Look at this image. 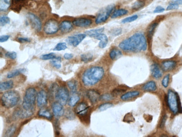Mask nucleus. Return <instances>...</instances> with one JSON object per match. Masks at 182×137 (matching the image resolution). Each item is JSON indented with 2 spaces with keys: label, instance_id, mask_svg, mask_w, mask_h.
<instances>
[{
  "label": "nucleus",
  "instance_id": "1",
  "mask_svg": "<svg viewBox=\"0 0 182 137\" xmlns=\"http://www.w3.org/2000/svg\"><path fill=\"white\" fill-rule=\"evenodd\" d=\"M119 47L126 52H139L146 50L148 44L144 34L137 33L122 41Z\"/></svg>",
  "mask_w": 182,
  "mask_h": 137
},
{
  "label": "nucleus",
  "instance_id": "2",
  "mask_svg": "<svg viewBox=\"0 0 182 137\" xmlns=\"http://www.w3.org/2000/svg\"><path fill=\"white\" fill-rule=\"evenodd\" d=\"M104 70L101 66H92L87 68L82 75V82L86 87H91L96 85L103 79Z\"/></svg>",
  "mask_w": 182,
  "mask_h": 137
},
{
  "label": "nucleus",
  "instance_id": "3",
  "mask_svg": "<svg viewBox=\"0 0 182 137\" xmlns=\"http://www.w3.org/2000/svg\"><path fill=\"white\" fill-rule=\"evenodd\" d=\"M37 90L34 88H28L24 94L22 107L27 111L34 112L35 109V103L37 100Z\"/></svg>",
  "mask_w": 182,
  "mask_h": 137
},
{
  "label": "nucleus",
  "instance_id": "4",
  "mask_svg": "<svg viewBox=\"0 0 182 137\" xmlns=\"http://www.w3.org/2000/svg\"><path fill=\"white\" fill-rule=\"evenodd\" d=\"M20 99V95L18 92L10 90L3 94L1 97V104L5 108H13L18 104Z\"/></svg>",
  "mask_w": 182,
  "mask_h": 137
},
{
  "label": "nucleus",
  "instance_id": "5",
  "mask_svg": "<svg viewBox=\"0 0 182 137\" xmlns=\"http://www.w3.org/2000/svg\"><path fill=\"white\" fill-rule=\"evenodd\" d=\"M166 100L167 105L173 113L176 115L177 113H182L179 97L177 93L173 90H169L166 96Z\"/></svg>",
  "mask_w": 182,
  "mask_h": 137
},
{
  "label": "nucleus",
  "instance_id": "6",
  "mask_svg": "<svg viewBox=\"0 0 182 137\" xmlns=\"http://www.w3.org/2000/svg\"><path fill=\"white\" fill-rule=\"evenodd\" d=\"M55 98L56 101L61 103L62 105H66L69 99V90L65 87L58 88L55 93Z\"/></svg>",
  "mask_w": 182,
  "mask_h": 137
},
{
  "label": "nucleus",
  "instance_id": "7",
  "mask_svg": "<svg viewBox=\"0 0 182 137\" xmlns=\"http://www.w3.org/2000/svg\"><path fill=\"white\" fill-rule=\"evenodd\" d=\"M114 8L115 6L114 5H110L106 7V8L102 9L100 13L98 14V16L95 19V23L99 24L106 21L111 15V14L112 13Z\"/></svg>",
  "mask_w": 182,
  "mask_h": 137
},
{
  "label": "nucleus",
  "instance_id": "8",
  "mask_svg": "<svg viewBox=\"0 0 182 137\" xmlns=\"http://www.w3.org/2000/svg\"><path fill=\"white\" fill-rule=\"evenodd\" d=\"M43 29L45 34L52 35L58 32V30L60 29V25L55 20L50 19L45 23Z\"/></svg>",
  "mask_w": 182,
  "mask_h": 137
},
{
  "label": "nucleus",
  "instance_id": "9",
  "mask_svg": "<svg viewBox=\"0 0 182 137\" xmlns=\"http://www.w3.org/2000/svg\"><path fill=\"white\" fill-rule=\"evenodd\" d=\"M90 107L86 103H80L75 109V112L80 119L85 118L88 115Z\"/></svg>",
  "mask_w": 182,
  "mask_h": 137
},
{
  "label": "nucleus",
  "instance_id": "10",
  "mask_svg": "<svg viewBox=\"0 0 182 137\" xmlns=\"http://www.w3.org/2000/svg\"><path fill=\"white\" fill-rule=\"evenodd\" d=\"M29 20L30 24H31L33 29H34L37 32H40L42 29V22L40 19L33 13H28L27 15Z\"/></svg>",
  "mask_w": 182,
  "mask_h": 137
},
{
  "label": "nucleus",
  "instance_id": "11",
  "mask_svg": "<svg viewBox=\"0 0 182 137\" xmlns=\"http://www.w3.org/2000/svg\"><path fill=\"white\" fill-rule=\"evenodd\" d=\"M47 93L44 90H40L37 94V103L38 107L43 108L47 105Z\"/></svg>",
  "mask_w": 182,
  "mask_h": 137
},
{
  "label": "nucleus",
  "instance_id": "12",
  "mask_svg": "<svg viewBox=\"0 0 182 137\" xmlns=\"http://www.w3.org/2000/svg\"><path fill=\"white\" fill-rule=\"evenodd\" d=\"M86 36V34H82V33L76 34V35L69 37L67 39V42L69 43L70 45H72V46L77 47L83 40H84Z\"/></svg>",
  "mask_w": 182,
  "mask_h": 137
},
{
  "label": "nucleus",
  "instance_id": "13",
  "mask_svg": "<svg viewBox=\"0 0 182 137\" xmlns=\"http://www.w3.org/2000/svg\"><path fill=\"white\" fill-rule=\"evenodd\" d=\"M52 108L53 115L56 118L63 116L64 113H65L64 105H62L61 103L58 102L57 101L53 103L52 105Z\"/></svg>",
  "mask_w": 182,
  "mask_h": 137
},
{
  "label": "nucleus",
  "instance_id": "14",
  "mask_svg": "<svg viewBox=\"0 0 182 137\" xmlns=\"http://www.w3.org/2000/svg\"><path fill=\"white\" fill-rule=\"evenodd\" d=\"M72 24L75 26L84 28L90 26L92 24V20L90 19L86 18H80L76 19L74 20Z\"/></svg>",
  "mask_w": 182,
  "mask_h": 137
},
{
  "label": "nucleus",
  "instance_id": "15",
  "mask_svg": "<svg viewBox=\"0 0 182 137\" xmlns=\"http://www.w3.org/2000/svg\"><path fill=\"white\" fill-rule=\"evenodd\" d=\"M33 113L34 112H31V111H27L22 107V108H19L18 110H17L15 112L13 115L16 118L24 119L30 117L33 115Z\"/></svg>",
  "mask_w": 182,
  "mask_h": 137
},
{
  "label": "nucleus",
  "instance_id": "16",
  "mask_svg": "<svg viewBox=\"0 0 182 137\" xmlns=\"http://www.w3.org/2000/svg\"><path fill=\"white\" fill-rule=\"evenodd\" d=\"M86 96L88 99L92 104L97 102L100 98V94L94 90H89L86 92Z\"/></svg>",
  "mask_w": 182,
  "mask_h": 137
},
{
  "label": "nucleus",
  "instance_id": "17",
  "mask_svg": "<svg viewBox=\"0 0 182 137\" xmlns=\"http://www.w3.org/2000/svg\"><path fill=\"white\" fill-rule=\"evenodd\" d=\"M151 71L152 76L155 79H159L163 75L161 68L157 63H153L151 66Z\"/></svg>",
  "mask_w": 182,
  "mask_h": 137
},
{
  "label": "nucleus",
  "instance_id": "18",
  "mask_svg": "<svg viewBox=\"0 0 182 137\" xmlns=\"http://www.w3.org/2000/svg\"><path fill=\"white\" fill-rule=\"evenodd\" d=\"M73 29V25L71 21L65 20L62 21L60 24V29L61 31L65 33L71 32Z\"/></svg>",
  "mask_w": 182,
  "mask_h": 137
},
{
  "label": "nucleus",
  "instance_id": "19",
  "mask_svg": "<svg viewBox=\"0 0 182 137\" xmlns=\"http://www.w3.org/2000/svg\"><path fill=\"white\" fill-rule=\"evenodd\" d=\"M94 38H95V39H96V40H100V42L99 43V46L101 48H104L106 47L107 45L108 44V38L106 34L101 33V34L96 35Z\"/></svg>",
  "mask_w": 182,
  "mask_h": 137
},
{
  "label": "nucleus",
  "instance_id": "20",
  "mask_svg": "<svg viewBox=\"0 0 182 137\" xmlns=\"http://www.w3.org/2000/svg\"><path fill=\"white\" fill-rule=\"evenodd\" d=\"M177 65L175 61H165L162 63L161 66L164 71H170L174 69Z\"/></svg>",
  "mask_w": 182,
  "mask_h": 137
},
{
  "label": "nucleus",
  "instance_id": "21",
  "mask_svg": "<svg viewBox=\"0 0 182 137\" xmlns=\"http://www.w3.org/2000/svg\"><path fill=\"white\" fill-rule=\"evenodd\" d=\"M80 100V95L77 92L72 93L68 101V105L70 107H74Z\"/></svg>",
  "mask_w": 182,
  "mask_h": 137
},
{
  "label": "nucleus",
  "instance_id": "22",
  "mask_svg": "<svg viewBox=\"0 0 182 137\" xmlns=\"http://www.w3.org/2000/svg\"><path fill=\"white\" fill-rule=\"evenodd\" d=\"M143 89L145 91L148 92H155L157 90L156 84L155 82L153 80H151L146 83L145 85H143Z\"/></svg>",
  "mask_w": 182,
  "mask_h": 137
},
{
  "label": "nucleus",
  "instance_id": "23",
  "mask_svg": "<svg viewBox=\"0 0 182 137\" xmlns=\"http://www.w3.org/2000/svg\"><path fill=\"white\" fill-rule=\"evenodd\" d=\"M38 115L42 118H44L49 120H51L53 118V115L50 113V111L44 108H41L39 111H38Z\"/></svg>",
  "mask_w": 182,
  "mask_h": 137
},
{
  "label": "nucleus",
  "instance_id": "24",
  "mask_svg": "<svg viewBox=\"0 0 182 137\" xmlns=\"http://www.w3.org/2000/svg\"><path fill=\"white\" fill-rule=\"evenodd\" d=\"M139 95H140V92L138 91H137V90L131 91V92H128L123 94L121 98L122 100L123 101L128 100L131 98L137 97Z\"/></svg>",
  "mask_w": 182,
  "mask_h": 137
},
{
  "label": "nucleus",
  "instance_id": "25",
  "mask_svg": "<svg viewBox=\"0 0 182 137\" xmlns=\"http://www.w3.org/2000/svg\"><path fill=\"white\" fill-rule=\"evenodd\" d=\"M13 87V82L12 80L2 82L0 84V90L1 92L7 90H11Z\"/></svg>",
  "mask_w": 182,
  "mask_h": 137
},
{
  "label": "nucleus",
  "instance_id": "26",
  "mask_svg": "<svg viewBox=\"0 0 182 137\" xmlns=\"http://www.w3.org/2000/svg\"><path fill=\"white\" fill-rule=\"evenodd\" d=\"M122 55L121 51L117 48H113L109 53V56L112 60H116L118 59Z\"/></svg>",
  "mask_w": 182,
  "mask_h": 137
},
{
  "label": "nucleus",
  "instance_id": "27",
  "mask_svg": "<svg viewBox=\"0 0 182 137\" xmlns=\"http://www.w3.org/2000/svg\"><path fill=\"white\" fill-rule=\"evenodd\" d=\"M104 30V28H98V29H91L85 32V34L90 37H94L96 35L101 34Z\"/></svg>",
  "mask_w": 182,
  "mask_h": 137
},
{
  "label": "nucleus",
  "instance_id": "28",
  "mask_svg": "<svg viewBox=\"0 0 182 137\" xmlns=\"http://www.w3.org/2000/svg\"><path fill=\"white\" fill-rule=\"evenodd\" d=\"M25 71H26V70L25 68L17 69V70H13V71H11L10 73H8V75H7V78L8 79L13 78L14 77H17L19 75L24 73Z\"/></svg>",
  "mask_w": 182,
  "mask_h": 137
},
{
  "label": "nucleus",
  "instance_id": "29",
  "mask_svg": "<svg viewBox=\"0 0 182 137\" xmlns=\"http://www.w3.org/2000/svg\"><path fill=\"white\" fill-rule=\"evenodd\" d=\"M11 4V0H0V10L5 11L8 10Z\"/></svg>",
  "mask_w": 182,
  "mask_h": 137
},
{
  "label": "nucleus",
  "instance_id": "30",
  "mask_svg": "<svg viewBox=\"0 0 182 137\" xmlns=\"http://www.w3.org/2000/svg\"><path fill=\"white\" fill-rule=\"evenodd\" d=\"M127 13H128V11L126 9H123V8L118 9L114 11L113 13L112 14L111 16V18L113 19L117 18L119 16H123L124 15H126Z\"/></svg>",
  "mask_w": 182,
  "mask_h": 137
},
{
  "label": "nucleus",
  "instance_id": "31",
  "mask_svg": "<svg viewBox=\"0 0 182 137\" xmlns=\"http://www.w3.org/2000/svg\"><path fill=\"white\" fill-rule=\"evenodd\" d=\"M157 25H158L157 23H153L148 26L147 33H148V37L149 38H151L152 37V36L153 35V32L155 31V29L156 28Z\"/></svg>",
  "mask_w": 182,
  "mask_h": 137
},
{
  "label": "nucleus",
  "instance_id": "32",
  "mask_svg": "<svg viewBox=\"0 0 182 137\" xmlns=\"http://www.w3.org/2000/svg\"><path fill=\"white\" fill-rule=\"evenodd\" d=\"M67 86L72 93L76 92L77 83L76 80H70L67 82Z\"/></svg>",
  "mask_w": 182,
  "mask_h": 137
},
{
  "label": "nucleus",
  "instance_id": "33",
  "mask_svg": "<svg viewBox=\"0 0 182 137\" xmlns=\"http://www.w3.org/2000/svg\"><path fill=\"white\" fill-rule=\"evenodd\" d=\"M61 58H56L50 61V63L52 66L55 68H61Z\"/></svg>",
  "mask_w": 182,
  "mask_h": 137
},
{
  "label": "nucleus",
  "instance_id": "34",
  "mask_svg": "<svg viewBox=\"0 0 182 137\" xmlns=\"http://www.w3.org/2000/svg\"><path fill=\"white\" fill-rule=\"evenodd\" d=\"M145 5V2L142 0H138L136 2H135L132 6V9L133 10H139L140 8H143V6Z\"/></svg>",
  "mask_w": 182,
  "mask_h": 137
},
{
  "label": "nucleus",
  "instance_id": "35",
  "mask_svg": "<svg viewBox=\"0 0 182 137\" xmlns=\"http://www.w3.org/2000/svg\"><path fill=\"white\" fill-rule=\"evenodd\" d=\"M56 58V56L54 53H49L48 54L43 55L40 57V58L43 60H53Z\"/></svg>",
  "mask_w": 182,
  "mask_h": 137
},
{
  "label": "nucleus",
  "instance_id": "36",
  "mask_svg": "<svg viewBox=\"0 0 182 137\" xmlns=\"http://www.w3.org/2000/svg\"><path fill=\"white\" fill-rule=\"evenodd\" d=\"M113 98V95L112 94L106 93V94L100 96L99 100L102 101H109L112 100Z\"/></svg>",
  "mask_w": 182,
  "mask_h": 137
},
{
  "label": "nucleus",
  "instance_id": "37",
  "mask_svg": "<svg viewBox=\"0 0 182 137\" xmlns=\"http://www.w3.org/2000/svg\"><path fill=\"white\" fill-rule=\"evenodd\" d=\"M67 48V46L66 43H58V44L55 46V47L54 48L53 50L57 51H64L66 50Z\"/></svg>",
  "mask_w": 182,
  "mask_h": 137
},
{
  "label": "nucleus",
  "instance_id": "38",
  "mask_svg": "<svg viewBox=\"0 0 182 137\" xmlns=\"http://www.w3.org/2000/svg\"><path fill=\"white\" fill-rule=\"evenodd\" d=\"M113 106V105L111 103H103V104H101V105L99 106L98 109L100 111H106L109 108L112 107Z\"/></svg>",
  "mask_w": 182,
  "mask_h": 137
},
{
  "label": "nucleus",
  "instance_id": "39",
  "mask_svg": "<svg viewBox=\"0 0 182 137\" xmlns=\"http://www.w3.org/2000/svg\"><path fill=\"white\" fill-rule=\"evenodd\" d=\"M92 58L93 56L91 54H82V55L81 56V61L85 63L92 60Z\"/></svg>",
  "mask_w": 182,
  "mask_h": 137
},
{
  "label": "nucleus",
  "instance_id": "40",
  "mask_svg": "<svg viewBox=\"0 0 182 137\" xmlns=\"http://www.w3.org/2000/svg\"><path fill=\"white\" fill-rule=\"evenodd\" d=\"M10 23V19L8 16H3L0 18V24L1 26H4L6 24H9Z\"/></svg>",
  "mask_w": 182,
  "mask_h": 137
},
{
  "label": "nucleus",
  "instance_id": "41",
  "mask_svg": "<svg viewBox=\"0 0 182 137\" xmlns=\"http://www.w3.org/2000/svg\"><path fill=\"white\" fill-rule=\"evenodd\" d=\"M15 131H16V127L13 126H13H11L7 130V131L6 132V137H11V136H13L14 134Z\"/></svg>",
  "mask_w": 182,
  "mask_h": 137
},
{
  "label": "nucleus",
  "instance_id": "42",
  "mask_svg": "<svg viewBox=\"0 0 182 137\" xmlns=\"http://www.w3.org/2000/svg\"><path fill=\"white\" fill-rule=\"evenodd\" d=\"M138 18V16L137 15H134L133 16H129V17H128V18H126L124 19L122 21V23H131V22H132V21H134L137 20V19Z\"/></svg>",
  "mask_w": 182,
  "mask_h": 137
},
{
  "label": "nucleus",
  "instance_id": "43",
  "mask_svg": "<svg viewBox=\"0 0 182 137\" xmlns=\"http://www.w3.org/2000/svg\"><path fill=\"white\" fill-rule=\"evenodd\" d=\"M53 125H54V129H55V135H59L60 127V123H59L58 119H55V120L54 121Z\"/></svg>",
  "mask_w": 182,
  "mask_h": 137
},
{
  "label": "nucleus",
  "instance_id": "44",
  "mask_svg": "<svg viewBox=\"0 0 182 137\" xmlns=\"http://www.w3.org/2000/svg\"><path fill=\"white\" fill-rule=\"evenodd\" d=\"M135 121V119L131 113H128L124 116L123 121L127 122V123H130V122H133Z\"/></svg>",
  "mask_w": 182,
  "mask_h": 137
},
{
  "label": "nucleus",
  "instance_id": "45",
  "mask_svg": "<svg viewBox=\"0 0 182 137\" xmlns=\"http://www.w3.org/2000/svg\"><path fill=\"white\" fill-rule=\"evenodd\" d=\"M65 116L67 119L69 120H73L75 118L74 112L71 110H67L65 112Z\"/></svg>",
  "mask_w": 182,
  "mask_h": 137
},
{
  "label": "nucleus",
  "instance_id": "46",
  "mask_svg": "<svg viewBox=\"0 0 182 137\" xmlns=\"http://www.w3.org/2000/svg\"><path fill=\"white\" fill-rule=\"evenodd\" d=\"M169 79H170V75L168 74L165 77H164V78L162 80V85L165 88H167L168 87L169 83Z\"/></svg>",
  "mask_w": 182,
  "mask_h": 137
},
{
  "label": "nucleus",
  "instance_id": "47",
  "mask_svg": "<svg viewBox=\"0 0 182 137\" xmlns=\"http://www.w3.org/2000/svg\"><path fill=\"white\" fill-rule=\"evenodd\" d=\"M126 89H123V88H116V89H114V90H113L112 92V95L113 96H118L119 95H121L122 93H123L125 92H126Z\"/></svg>",
  "mask_w": 182,
  "mask_h": 137
},
{
  "label": "nucleus",
  "instance_id": "48",
  "mask_svg": "<svg viewBox=\"0 0 182 137\" xmlns=\"http://www.w3.org/2000/svg\"><path fill=\"white\" fill-rule=\"evenodd\" d=\"M5 56L8 58L15 60L17 57V53L15 52H8L6 53Z\"/></svg>",
  "mask_w": 182,
  "mask_h": 137
},
{
  "label": "nucleus",
  "instance_id": "49",
  "mask_svg": "<svg viewBox=\"0 0 182 137\" xmlns=\"http://www.w3.org/2000/svg\"><path fill=\"white\" fill-rule=\"evenodd\" d=\"M178 8V5H177L175 4H174L173 3H170L169 4V6H168V8H166L167 10H175V9H177Z\"/></svg>",
  "mask_w": 182,
  "mask_h": 137
},
{
  "label": "nucleus",
  "instance_id": "50",
  "mask_svg": "<svg viewBox=\"0 0 182 137\" xmlns=\"http://www.w3.org/2000/svg\"><path fill=\"white\" fill-rule=\"evenodd\" d=\"M111 33L114 36H118L119 34H121L122 30L121 29H114L111 32Z\"/></svg>",
  "mask_w": 182,
  "mask_h": 137
},
{
  "label": "nucleus",
  "instance_id": "51",
  "mask_svg": "<svg viewBox=\"0 0 182 137\" xmlns=\"http://www.w3.org/2000/svg\"><path fill=\"white\" fill-rule=\"evenodd\" d=\"M18 42L21 43H26L30 42V40H29V38H25V37H20L18 38Z\"/></svg>",
  "mask_w": 182,
  "mask_h": 137
},
{
  "label": "nucleus",
  "instance_id": "52",
  "mask_svg": "<svg viewBox=\"0 0 182 137\" xmlns=\"http://www.w3.org/2000/svg\"><path fill=\"white\" fill-rule=\"evenodd\" d=\"M164 11H165V9H164L163 8H162L161 6H158V7L155 9V10L153 11V13H161L164 12Z\"/></svg>",
  "mask_w": 182,
  "mask_h": 137
},
{
  "label": "nucleus",
  "instance_id": "53",
  "mask_svg": "<svg viewBox=\"0 0 182 137\" xmlns=\"http://www.w3.org/2000/svg\"><path fill=\"white\" fill-rule=\"evenodd\" d=\"M10 38V36H2L0 37V42H6L7 41H8V39Z\"/></svg>",
  "mask_w": 182,
  "mask_h": 137
},
{
  "label": "nucleus",
  "instance_id": "54",
  "mask_svg": "<svg viewBox=\"0 0 182 137\" xmlns=\"http://www.w3.org/2000/svg\"><path fill=\"white\" fill-rule=\"evenodd\" d=\"M73 57H74L73 54L68 53H66L64 56V58L66 60H70V59L73 58Z\"/></svg>",
  "mask_w": 182,
  "mask_h": 137
},
{
  "label": "nucleus",
  "instance_id": "55",
  "mask_svg": "<svg viewBox=\"0 0 182 137\" xmlns=\"http://www.w3.org/2000/svg\"><path fill=\"white\" fill-rule=\"evenodd\" d=\"M166 119H167V116H166V115H165L163 118L162 120H161V123H160V128H163L164 127L165 123H166Z\"/></svg>",
  "mask_w": 182,
  "mask_h": 137
},
{
  "label": "nucleus",
  "instance_id": "56",
  "mask_svg": "<svg viewBox=\"0 0 182 137\" xmlns=\"http://www.w3.org/2000/svg\"><path fill=\"white\" fill-rule=\"evenodd\" d=\"M171 3L179 6L180 5H182V0H175V1H173Z\"/></svg>",
  "mask_w": 182,
  "mask_h": 137
},
{
  "label": "nucleus",
  "instance_id": "57",
  "mask_svg": "<svg viewBox=\"0 0 182 137\" xmlns=\"http://www.w3.org/2000/svg\"><path fill=\"white\" fill-rule=\"evenodd\" d=\"M17 1H18V0H17Z\"/></svg>",
  "mask_w": 182,
  "mask_h": 137
}]
</instances>
